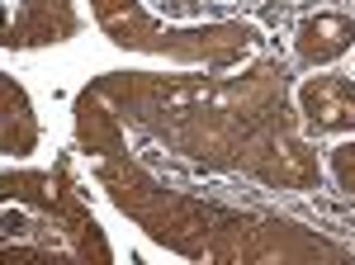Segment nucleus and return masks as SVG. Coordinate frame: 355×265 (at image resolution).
Instances as JSON below:
<instances>
[{"instance_id": "f257e3e1", "label": "nucleus", "mask_w": 355, "mask_h": 265, "mask_svg": "<svg viewBox=\"0 0 355 265\" xmlns=\"http://www.w3.org/2000/svg\"><path fill=\"white\" fill-rule=\"evenodd\" d=\"M303 109L322 128H355V80L318 76L303 85Z\"/></svg>"}, {"instance_id": "f03ea898", "label": "nucleus", "mask_w": 355, "mask_h": 265, "mask_svg": "<svg viewBox=\"0 0 355 265\" xmlns=\"http://www.w3.org/2000/svg\"><path fill=\"white\" fill-rule=\"evenodd\" d=\"M346 38H351V24H346V19H318V24H308L303 53L308 57H331V53L346 48Z\"/></svg>"}, {"instance_id": "7ed1b4c3", "label": "nucleus", "mask_w": 355, "mask_h": 265, "mask_svg": "<svg viewBox=\"0 0 355 265\" xmlns=\"http://www.w3.org/2000/svg\"><path fill=\"white\" fill-rule=\"evenodd\" d=\"M336 176H341L346 189H355V147H341L336 152Z\"/></svg>"}]
</instances>
